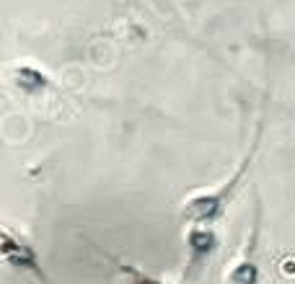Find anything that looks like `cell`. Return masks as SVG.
Returning <instances> with one entry per match:
<instances>
[{"instance_id":"6da1fadb","label":"cell","mask_w":295,"mask_h":284,"mask_svg":"<svg viewBox=\"0 0 295 284\" xmlns=\"http://www.w3.org/2000/svg\"><path fill=\"white\" fill-rule=\"evenodd\" d=\"M18 86L29 93L34 91H41V88H47V75L44 72H39L34 67H21L18 70Z\"/></svg>"},{"instance_id":"7a4b0ae2","label":"cell","mask_w":295,"mask_h":284,"mask_svg":"<svg viewBox=\"0 0 295 284\" xmlns=\"http://www.w3.org/2000/svg\"><path fill=\"white\" fill-rule=\"evenodd\" d=\"M189 246H192V251H210V248L215 246L213 230H202V227L192 230L189 233Z\"/></svg>"},{"instance_id":"3957f363","label":"cell","mask_w":295,"mask_h":284,"mask_svg":"<svg viewBox=\"0 0 295 284\" xmlns=\"http://www.w3.org/2000/svg\"><path fill=\"white\" fill-rule=\"evenodd\" d=\"M282 274H285V276H295V259L282 261Z\"/></svg>"}]
</instances>
